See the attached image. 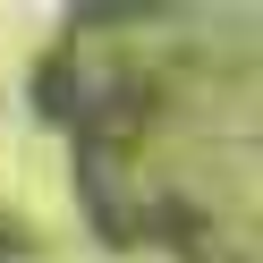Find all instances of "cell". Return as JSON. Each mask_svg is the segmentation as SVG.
I'll use <instances>...</instances> for the list:
<instances>
[{
    "instance_id": "obj_1",
    "label": "cell",
    "mask_w": 263,
    "mask_h": 263,
    "mask_svg": "<svg viewBox=\"0 0 263 263\" xmlns=\"http://www.w3.org/2000/svg\"><path fill=\"white\" fill-rule=\"evenodd\" d=\"M17 255H34V229H26V221H9V212H0V263H17Z\"/></svg>"
}]
</instances>
